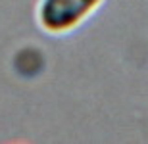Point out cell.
<instances>
[{
    "label": "cell",
    "mask_w": 148,
    "mask_h": 144,
    "mask_svg": "<svg viewBox=\"0 0 148 144\" xmlns=\"http://www.w3.org/2000/svg\"><path fill=\"white\" fill-rule=\"evenodd\" d=\"M108 0H38L35 21L46 35L64 37L87 23Z\"/></svg>",
    "instance_id": "1"
}]
</instances>
